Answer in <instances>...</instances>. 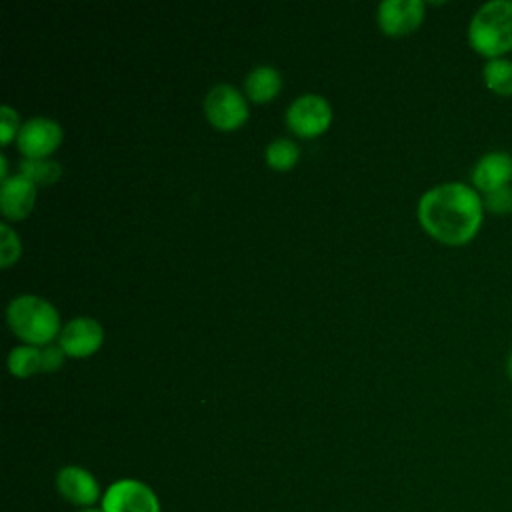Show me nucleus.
Returning <instances> with one entry per match:
<instances>
[{"label": "nucleus", "mask_w": 512, "mask_h": 512, "mask_svg": "<svg viewBox=\"0 0 512 512\" xmlns=\"http://www.w3.org/2000/svg\"><path fill=\"white\" fill-rule=\"evenodd\" d=\"M332 120V108L326 98L318 94L298 96L286 110V122L290 130L302 138L322 134Z\"/></svg>", "instance_id": "nucleus-6"}, {"label": "nucleus", "mask_w": 512, "mask_h": 512, "mask_svg": "<svg viewBox=\"0 0 512 512\" xmlns=\"http://www.w3.org/2000/svg\"><path fill=\"white\" fill-rule=\"evenodd\" d=\"M204 114L218 130H236L248 118V104L230 84H216L204 98Z\"/></svg>", "instance_id": "nucleus-5"}, {"label": "nucleus", "mask_w": 512, "mask_h": 512, "mask_svg": "<svg viewBox=\"0 0 512 512\" xmlns=\"http://www.w3.org/2000/svg\"><path fill=\"white\" fill-rule=\"evenodd\" d=\"M468 42L488 60L512 52V0L484 2L470 18Z\"/></svg>", "instance_id": "nucleus-2"}, {"label": "nucleus", "mask_w": 512, "mask_h": 512, "mask_svg": "<svg viewBox=\"0 0 512 512\" xmlns=\"http://www.w3.org/2000/svg\"><path fill=\"white\" fill-rule=\"evenodd\" d=\"M482 80L498 96H512V60L508 56L490 58L482 66Z\"/></svg>", "instance_id": "nucleus-14"}, {"label": "nucleus", "mask_w": 512, "mask_h": 512, "mask_svg": "<svg viewBox=\"0 0 512 512\" xmlns=\"http://www.w3.org/2000/svg\"><path fill=\"white\" fill-rule=\"evenodd\" d=\"M104 512H160L156 492L134 478H122L110 484L102 496Z\"/></svg>", "instance_id": "nucleus-4"}, {"label": "nucleus", "mask_w": 512, "mask_h": 512, "mask_svg": "<svg viewBox=\"0 0 512 512\" xmlns=\"http://www.w3.org/2000/svg\"><path fill=\"white\" fill-rule=\"evenodd\" d=\"M6 320L12 332L30 346L48 344L54 336H60L58 310L44 298L34 294H22L8 304Z\"/></svg>", "instance_id": "nucleus-3"}, {"label": "nucleus", "mask_w": 512, "mask_h": 512, "mask_svg": "<svg viewBox=\"0 0 512 512\" xmlns=\"http://www.w3.org/2000/svg\"><path fill=\"white\" fill-rule=\"evenodd\" d=\"M506 374H508V378H510V382H512V350H510L508 356H506Z\"/></svg>", "instance_id": "nucleus-22"}, {"label": "nucleus", "mask_w": 512, "mask_h": 512, "mask_svg": "<svg viewBox=\"0 0 512 512\" xmlns=\"http://www.w3.org/2000/svg\"><path fill=\"white\" fill-rule=\"evenodd\" d=\"M424 20L422 0H384L378 6V26L388 36H404Z\"/></svg>", "instance_id": "nucleus-9"}, {"label": "nucleus", "mask_w": 512, "mask_h": 512, "mask_svg": "<svg viewBox=\"0 0 512 512\" xmlns=\"http://www.w3.org/2000/svg\"><path fill=\"white\" fill-rule=\"evenodd\" d=\"M282 88V76L274 66H256L248 72L244 80V90L252 102H268L272 100Z\"/></svg>", "instance_id": "nucleus-13"}, {"label": "nucleus", "mask_w": 512, "mask_h": 512, "mask_svg": "<svg viewBox=\"0 0 512 512\" xmlns=\"http://www.w3.org/2000/svg\"><path fill=\"white\" fill-rule=\"evenodd\" d=\"M470 178L472 186L482 194L512 184V154L504 150H492L482 154L476 160Z\"/></svg>", "instance_id": "nucleus-11"}, {"label": "nucleus", "mask_w": 512, "mask_h": 512, "mask_svg": "<svg viewBox=\"0 0 512 512\" xmlns=\"http://www.w3.org/2000/svg\"><path fill=\"white\" fill-rule=\"evenodd\" d=\"M8 368H10V374L18 378H26L42 372V348H36L30 344L12 348L8 354Z\"/></svg>", "instance_id": "nucleus-15"}, {"label": "nucleus", "mask_w": 512, "mask_h": 512, "mask_svg": "<svg viewBox=\"0 0 512 512\" xmlns=\"http://www.w3.org/2000/svg\"><path fill=\"white\" fill-rule=\"evenodd\" d=\"M418 220L438 242L464 246L482 226L484 202L480 192L470 184L442 182L420 196Z\"/></svg>", "instance_id": "nucleus-1"}, {"label": "nucleus", "mask_w": 512, "mask_h": 512, "mask_svg": "<svg viewBox=\"0 0 512 512\" xmlns=\"http://www.w3.org/2000/svg\"><path fill=\"white\" fill-rule=\"evenodd\" d=\"M60 140H62L60 124L44 116L26 120L20 126V132L16 136L18 150L26 158H46L58 148Z\"/></svg>", "instance_id": "nucleus-7"}, {"label": "nucleus", "mask_w": 512, "mask_h": 512, "mask_svg": "<svg viewBox=\"0 0 512 512\" xmlns=\"http://www.w3.org/2000/svg\"><path fill=\"white\" fill-rule=\"evenodd\" d=\"M482 202H484V210L492 214H498V216L512 214V184L482 194Z\"/></svg>", "instance_id": "nucleus-19"}, {"label": "nucleus", "mask_w": 512, "mask_h": 512, "mask_svg": "<svg viewBox=\"0 0 512 512\" xmlns=\"http://www.w3.org/2000/svg\"><path fill=\"white\" fill-rule=\"evenodd\" d=\"M18 132H20L18 114L8 104H4L0 108V138H2V144L6 146L14 136H18Z\"/></svg>", "instance_id": "nucleus-20"}, {"label": "nucleus", "mask_w": 512, "mask_h": 512, "mask_svg": "<svg viewBox=\"0 0 512 512\" xmlns=\"http://www.w3.org/2000/svg\"><path fill=\"white\" fill-rule=\"evenodd\" d=\"M64 362V350L60 346H44L42 348V372H56Z\"/></svg>", "instance_id": "nucleus-21"}, {"label": "nucleus", "mask_w": 512, "mask_h": 512, "mask_svg": "<svg viewBox=\"0 0 512 512\" xmlns=\"http://www.w3.org/2000/svg\"><path fill=\"white\" fill-rule=\"evenodd\" d=\"M36 200V184L22 174L8 176L0 186V210L10 220L26 218Z\"/></svg>", "instance_id": "nucleus-12"}, {"label": "nucleus", "mask_w": 512, "mask_h": 512, "mask_svg": "<svg viewBox=\"0 0 512 512\" xmlns=\"http://www.w3.org/2000/svg\"><path fill=\"white\" fill-rule=\"evenodd\" d=\"M20 258V238L18 234L10 228V224L2 222L0 224V264L8 268Z\"/></svg>", "instance_id": "nucleus-18"}, {"label": "nucleus", "mask_w": 512, "mask_h": 512, "mask_svg": "<svg viewBox=\"0 0 512 512\" xmlns=\"http://www.w3.org/2000/svg\"><path fill=\"white\" fill-rule=\"evenodd\" d=\"M20 174L34 184L46 186L60 178L62 166L56 160H48V158H24L20 162Z\"/></svg>", "instance_id": "nucleus-16"}, {"label": "nucleus", "mask_w": 512, "mask_h": 512, "mask_svg": "<svg viewBox=\"0 0 512 512\" xmlns=\"http://www.w3.org/2000/svg\"><path fill=\"white\" fill-rule=\"evenodd\" d=\"M56 488L62 498L80 508H90L100 498V484L92 472L80 466H64L56 474Z\"/></svg>", "instance_id": "nucleus-10"}, {"label": "nucleus", "mask_w": 512, "mask_h": 512, "mask_svg": "<svg viewBox=\"0 0 512 512\" xmlns=\"http://www.w3.org/2000/svg\"><path fill=\"white\" fill-rule=\"evenodd\" d=\"M58 340L64 354L72 358H86L102 346L104 330L98 320L90 316H78L64 324Z\"/></svg>", "instance_id": "nucleus-8"}, {"label": "nucleus", "mask_w": 512, "mask_h": 512, "mask_svg": "<svg viewBox=\"0 0 512 512\" xmlns=\"http://www.w3.org/2000/svg\"><path fill=\"white\" fill-rule=\"evenodd\" d=\"M80 512H104L102 508H94V506H90V508H82Z\"/></svg>", "instance_id": "nucleus-23"}, {"label": "nucleus", "mask_w": 512, "mask_h": 512, "mask_svg": "<svg viewBox=\"0 0 512 512\" xmlns=\"http://www.w3.org/2000/svg\"><path fill=\"white\" fill-rule=\"evenodd\" d=\"M266 164L270 168H276V170H288L292 168L298 158H300V150L298 146L288 140V138H276L272 140L268 146H266Z\"/></svg>", "instance_id": "nucleus-17"}]
</instances>
